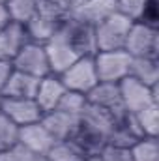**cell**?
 Masks as SVG:
<instances>
[{"instance_id": "obj_35", "label": "cell", "mask_w": 159, "mask_h": 161, "mask_svg": "<svg viewBox=\"0 0 159 161\" xmlns=\"http://www.w3.org/2000/svg\"><path fill=\"white\" fill-rule=\"evenodd\" d=\"M0 105H2V96H0Z\"/></svg>"}, {"instance_id": "obj_21", "label": "cell", "mask_w": 159, "mask_h": 161, "mask_svg": "<svg viewBox=\"0 0 159 161\" xmlns=\"http://www.w3.org/2000/svg\"><path fill=\"white\" fill-rule=\"evenodd\" d=\"M45 158L49 161H84L88 156L75 144L73 139H66V141H54Z\"/></svg>"}, {"instance_id": "obj_4", "label": "cell", "mask_w": 159, "mask_h": 161, "mask_svg": "<svg viewBox=\"0 0 159 161\" xmlns=\"http://www.w3.org/2000/svg\"><path fill=\"white\" fill-rule=\"evenodd\" d=\"M11 64H13L15 71H21V73L36 77V79H43V77L51 75V66H49L47 53H45V45H41V43L28 41L15 54Z\"/></svg>"}, {"instance_id": "obj_29", "label": "cell", "mask_w": 159, "mask_h": 161, "mask_svg": "<svg viewBox=\"0 0 159 161\" xmlns=\"http://www.w3.org/2000/svg\"><path fill=\"white\" fill-rule=\"evenodd\" d=\"M99 156L103 161H133L131 148H122V146H112V144H105Z\"/></svg>"}, {"instance_id": "obj_30", "label": "cell", "mask_w": 159, "mask_h": 161, "mask_svg": "<svg viewBox=\"0 0 159 161\" xmlns=\"http://www.w3.org/2000/svg\"><path fill=\"white\" fill-rule=\"evenodd\" d=\"M13 71H15V69H13L11 60H4V58H0V92H2L4 84L8 82V79L11 77Z\"/></svg>"}, {"instance_id": "obj_28", "label": "cell", "mask_w": 159, "mask_h": 161, "mask_svg": "<svg viewBox=\"0 0 159 161\" xmlns=\"http://www.w3.org/2000/svg\"><path fill=\"white\" fill-rule=\"evenodd\" d=\"M38 156L32 154L28 148H25L21 142H15L13 146L0 150V161H36Z\"/></svg>"}, {"instance_id": "obj_1", "label": "cell", "mask_w": 159, "mask_h": 161, "mask_svg": "<svg viewBox=\"0 0 159 161\" xmlns=\"http://www.w3.org/2000/svg\"><path fill=\"white\" fill-rule=\"evenodd\" d=\"M133 23L135 21H131L123 13L116 11L111 17H107L105 21H101L99 25H96L94 32H96L97 51H120V49H123Z\"/></svg>"}, {"instance_id": "obj_31", "label": "cell", "mask_w": 159, "mask_h": 161, "mask_svg": "<svg viewBox=\"0 0 159 161\" xmlns=\"http://www.w3.org/2000/svg\"><path fill=\"white\" fill-rule=\"evenodd\" d=\"M9 23H11V19H9L8 8H6V4H4V2H0V30H2L6 25H9Z\"/></svg>"}, {"instance_id": "obj_36", "label": "cell", "mask_w": 159, "mask_h": 161, "mask_svg": "<svg viewBox=\"0 0 159 161\" xmlns=\"http://www.w3.org/2000/svg\"><path fill=\"white\" fill-rule=\"evenodd\" d=\"M0 2H4V4H6V0H0Z\"/></svg>"}, {"instance_id": "obj_5", "label": "cell", "mask_w": 159, "mask_h": 161, "mask_svg": "<svg viewBox=\"0 0 159 161\" xmlns=\"http://www.w3.org/2000/svg\"><path fill=\"white\" fill-rule=\"evenodd\" d=\"M120 96H122V103L125 113H139L148 105L159 103L157 97V86H146L140 80L133 79V77H125L118 82Z\"/></svg>"}, {"instance_id": "obj_25", "label": "cell", "mask_w": 159, "mask_h": 161, "mask_svg": "<svg viewBox=\"0 0 159 161\" xmlns=\"http://www.w3.org/2000/svg\"><path fill=\"white\" fill-rule=\"evenodd\" d=\"M133 161H159L157 137H144L131 146Z\"/></svg>"}, {"instance_id": "obj_14", "label": "cell", "mask_w": 159, "mask_h": 161, "mask_svg": "<svg viewBox=\"0 0 159 161\" xmlns=\"http://www.w3.org/2000/svg\"><path fill=\"white\" fill-rule=\"evenodd\" d=\"M41 124L45 125V129L51 133V137L54 141H66V139H71L73 133L77 131V127H79V116L64 113L60 109H54V111L43 113Z\"/></svg>"}, {"instance_id": "obj_10", "label": "cell", "mask_w": 159, "mask_h": 161, "mask_svg": "<svg viewBox=\"0 0 159 161\" xmlns=\"http://www.w3.org/2000/svg\"><path fill=\"white\" fill-rule=\"evenodd\" d=\"M86 99L90 105L94 107H99L107 113H111L116 120L120 116L125 114V109H123V103H122V96H120V88L118 82H97L88 94H86Z\"/></svg>"}, {"instance_id": "obj_32", "label": "cell", "mask_w": 159, "mask_h": 161, "mask_svg": "<svg viewBox=\"0 0 159 161\" xmlns=\"http://www.w3.org/2000/svg\"><path fill=\"white\" fill-rule=\"evenodd\" d=\"M68 2H69V6H71V11H73V9H75V8L79 6L82 0H68Z\"/></svg>"}, {"instance_id": "obj_26", "label": "cell", "mask_w": 159, "mask_h": 161, "mask_svg": "<svg viewBox=\"0 0 159 161\" xmlns=\"http://www.w3.org/2000/svg\"><path fill=\"white\" fill-rule=\"evenodd\" d=\"M86 105H88L86 94L73 92V90H66L56 109H60L64 113H69V114H75V116H80V113L86 109Z\"/></svg>"}, {"instance_id": "obj_9", "label": "cell", "mask_w": 159, "mask_h": 161, "mask_svg": "<svg viewBox=\"0 0 159 161\" xmlns=\"http://www.w3.org/2000/svg\"><path fill=\"white\" fill-rule=\"evenodd\" d=\"M0 113H4L19 127L40 122L43 116V111L36 103V99H30V97H2Z\"/></svg>"}, {"instance_id": "obj_24", "label": "cell", "mask_w": 159, "mask_h": 161, "mask_svg": "<svg viewBox=\"0 0 159 161\" xmlns=\"http://www.w3.org/2000/svg\"><path fill=\"white\" fill-rule=\"evenodd\" d=\"M36 2V11L40 15L64 21L71 15V6L68 0H34Z\"/></svg>"}, {"instance_id": "obj_2", "label": "cell", "mask_w": 159, "mask_h": 161, "mask_svg": "<svg viewBox=\"0 0 159 161\" xmlns=\"http://www.w3.org/2000/svg\"><path fill=\"white\" fill-rule=\"evenodd\" d=\"M123 51L131 58H159L157 26L135 21L131 30H129V34H127Z\"/></svg>"}, {"instance_id": "obj_18", "label": "cell", "mask_w": 159, "mask_h": 161, "mask_svg": "<svg viewBox=\"0 0 159 161\" xmlns=\"http://www.w3.org/2000/svg\"><path fill=\"white\" fill-rule=\"evenodd\" d=\"M40 80L41 79L25 75L21 71H13L8 82L4 84L0 96L2 97H30V99H34L38 86H40Z\"/></svg>"}, {"instance_id": "obj_34", "label": "cell", "mask_w": 159, "mask_h": 161, "mask_svg": "<svg viewBox=\"0 0 159 161\" xmlns=\"http://www.w3.org/2000/svg\"><path fill=\"white\" fill-rule=\"evenodd\" d=\"M36 161H49V159H47V158H38Z\"/></svg>"}, {"instance_id": "obj_27", "label": "cell", "mask_w": 159, "mask_h": 161, "mask_svg": "<svg viewBox=\"0 0 159 161\" xmlns=\"http://www.w3.org/2000/svg\"><path fill=\"white\" fill-rule=\"evenodd\" d=\"M19 142V125L0 113V150H6Z\"/></svg>"}, {"instance_id": "obj_8", "label": "cell", "mask_w": 159, "mask_h": 161, "mask_svg": "<svg viewBox=\"0 0 159 161\" xmlns=\"http://www.w3.org/2000/svg\"><path fill=\"white\" fill-rule=\"evenodd\" d=\"M60 30L64 32V36L68 41L73 45V49L79 53V56H94L97 53V45H96V32L92 25L80 23L77 19H73L71 15L62 23Z\"/></svg>"}, {"instance_id": "obj_16", "label": "cell", "mask_w": 159, "mask_h": 161, "mask_svg": "<svg viewBox=\"0 0 159 161\" xmlns=\"http://www.w3.org/2000/svg\"><path fill=\"white\" fill-rule=\"evenodd\" d=\"M66 92V86L62 84V80L58 75L51 73L47 77H43L40 80V86H38V92H36V103L40 105V109L43 113H49V111H54L62 99Z\"/></svg>"}, {"instance_id": "obj_23", "label": "cell", "mask_w": 159, "mask_h": 161, "mask_svg": "<svg viewBox=\"0 0 159 161\" xmlns=\"http://www.w3.org/2000/svg\"><path fill=\"white\" fill-rule=\"evenodd\" d=\"M6 8H8L9 19L19 25H26L38 13L34 0H6Z\"/></svg>"}, {"instance_id": "obj_15", "label": "cell", "mask_w": 159, "mask_h": 161, "mask_svg": "<svg viewBox=\"0 0 159 161\" xmlns=\"http://www.w3.org/2000/svg\"><path fill=\"white\" fill-rule=\"evenodd\" d=\"M30 41L25 25L19 23H9L0 30V58L4 60H13L15 54Z\"/></svg>"}, {"instance_id": "obj_17", "label": "cell", "mask_w": 159, "mask_h": 161, "mask_svg": "<svg viewBox=\"0 0 159 161\" xmlns=\"http://www.w3.org/2000/svg\"><path fill=\"white\" fill-rule=\"evenodd\" d=\"M114 122H116V118L111 113H107V111H103L99 107H94L90 103L86 105V109L80 113V116H79L80 127H84V129H88L92 133H97L105 141H107V137H109Z\"/></svg>"}, {"instance_id": "obj_13", "label": "cell", "mask_w": 159, "mask_h": 161, "mask_svg": "<svg viewBox=\"0 0 159 161\" xmlns=\"http://www.w3.org/2000/svg\"><path fill=\"white\" fill-rule=\"evenodd\" d=\"M140 139H144V133L140 131L139 124L135 120V114L125 113L123 116H120L118 120L114 122V125H112V129H111V133L107 137V144L131 148Z\"/></svg>"}, {"instance_id": "obj_12", "label": "cell", "mask_w": 159, "mask_h": 161, "mask_svg": "<svg viewBox=\"0 0 159 161\" xmlns=\"http://www.w3.org/2000/svg\"><path fill=\"white\" fill-rule=\"evenodd\" d=\"M19 142L38 158H45L51 146L54 144V139L51 137V133L45 129V125L40 120L19 127Z\"/></svg>"}, {"instance_id": "obj_33", "label": "cell", "mask_w": 159, "mask_h": 161, "mask_svg": "<svg viewBox=\"0 0 159 161\" xmlns=\"http://www.w3.org/2000/svg\"><path fill=\"white\" fill-rule=\"evenodd\" d=\"M84 161H103V159H101V156H88Z\"/></svg>"}, {"instance_id": "obj_20", "label": "cell", "mask_w": 159, "mask_h": 161, "mask_svg": "<svg viewBox=\"0 0 159 161\" xmlns=\"http://www.w3.org/2000/svg\"><path fill=\"white\" fill-rule=\"evenodd\" d=\"M129 77L146 86H159V58H131Z\"/></svg>"}, {"instance_id": "obj_7", "label": "cell", "mask_w": 159, "mask_h": 161, "mask_svg": "<svg viewBox=\"0 0 159 161\" xmlns=\"http://www.w3.org/2000/svg\"><path fill=\"white\" fill-rule=\"evenodd\" d=\"M45 53H47V58H49L51 73H54V75H60L73 62H77L80 58L79 53L73 49V45L68 41V38L64 36V32L60 28H58V32L51 40L45 43Z\"/></svg>"}, {"instance_id": "obj_6", "label": "cell", "mask_w": 159, "mask_h": 161, "mask_svg": "<svg viewBox=\"0 0 159 161\" xmlns=\"http://www.w3.org/2000/svg\"><path fill=\"white\" fill-rule=\"evenodd\" d=\"M58 77L62 80V84L66 86V90H73L80 94H88L99 82L96 66H94V56H80L77 62H73Z\"/></svg>"}, {"instance_id": "obj_3", "label": "cell", "mask_w": 159, "mask_h": 161, "mask_svg": "<svg viewBox=\"0 0 159 161\" xmlns=\"http://www.w3.org/2000/svg\"><path fill=\"white\" fill-rule=\"evenodd\" d=\"M94 66H96L97 80L120 82L122 79L129 77L131 56L123 49H120V51H97L94 54Z\"/></svg>"}, {"instance_id": "obj_19", "label": "cell", "mask_w": 159, "mask_h": 161, "mask_svg": "<svg viewBox=\"0 0 159 161\" xmlns=\"http://www.w3.org/2000/svg\"><path fill=\"white\" fill-rule=\"evenodd\" d=\"M64 21H66V19H64ZM64 21L51 19V17H45V15L36 13V15L25 25V28H26V34H28L30 41L45 45L47 41L58 32V28H60V25H62Z\"/></svg>"}, {"instance_id": "obj_11", "label": "cell", "mask_w": 159, "mask_h": 161, "mask_svg": "<svg viewBox=\"0 0 159 161\" xmlns=\"http://www.w3.org/2000/svg\"><path fill=\"white\" fill-rule=\"evenodd\" d=\"M118 11V0H82L71 11V17L86 25H99Z\"/></svg>"}, {"instance_id": "obj_22", "label": "cell", "mask_w": 159, "mask_h": 161, "mask_svg": "<svg viewBox=\"0 0 159 161\" xmlns=\"http://www.w3.org/2000/svg\"><path fill=\"white\" fill-rule=\"evenodd\" d=\"M135 120L139 124L144 137H157L159 135V103L148 105L142 111L135 113Z\"/></svg>"}]
</instances>
